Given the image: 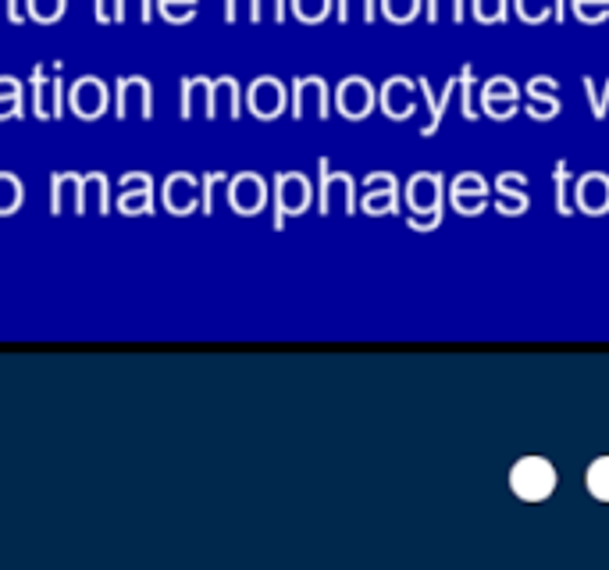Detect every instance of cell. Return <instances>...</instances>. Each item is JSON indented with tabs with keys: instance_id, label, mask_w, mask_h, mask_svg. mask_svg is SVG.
Here are the masks:
<instances>
[{
	"instance_id": "cell-2",
	"label": "cell",
	"mask_w": 609,
	"mask_h": 570,
	"mask_svg": "<svg viewBox=\"0 0 609 570\" xmlns=\"http://www.w3.org/2000/svg\"><path fill=\"white\" fill-rule=\"evenodd\" d=\"M588 489H592V496L609 503V456H602V460L592 464V471H588Z\"/></svg>"
},
{
	"instance_id": "cell-1",
	"label": "cell",
	"mask_w": 609,
	"mask_h": 570,
	"mask_svg": "<svg viewBox=\"0 0 609 570\" xmlns=\"http://www.w3.org/2000/svg\"><path fill=\"white\" fill-rule=\"evenodd\" d=\"M510 485L520 499L538 503V499H545L556 489V471L549 460H542V456H524V460L510 471Z\"/></svg>"
}]
</instances>
